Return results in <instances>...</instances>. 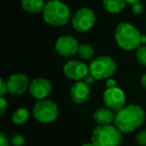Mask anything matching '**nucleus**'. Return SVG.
Returning <instances> with one entry per match:
<instances>
[{"label": "nucleus", "instance_id": "aec40b11", "mask_svg": "<svg viewBox=\"0 0 146 146\" xmlns=\"http://www.w3.org/2000/svg\"><path fill=\"white\" fill-rule=\"evenodd\" d=\"M136 142L139 146H146V129L142 130L137 134Z\"/></svg>", "mask_w": 146, "mask_h": 146}, {"label": "nucleus", "instance_id": "20e7f679", "mask_svg": "<svg viewBox=\"0 0 146 146\" xmlns=\"http://www.w3.org/2000/svg\"><path fill=\"white\" fill-rule=\"evenodd\" d=\"M91 141L95 146H121L123 135L115 125H98L92 132Z\"/></svg>", "mask_w": 146, "mask_h": 146}, {"label": "nucleus", "instance_id": "9b49d317", "mask_svg": "<svg viewBox=\"0 0 146 146\" xmlns=\"http://www.w3.org/2000/svg\"><path fill=\"white\" fill-rule=\"evenodd\" d=\"M29 89V80L26 75L16 73L7 80V92L11 95H21Z\"/></svg>", "mask_w": 146, "mask_h": 146}, {"label": "nucleus", "instance_id": "f8f14e48", "mask_svg": "<svg viewBox=\"0 0 146 146\" xmlns=\"http://www.w3.org/2000/svg\"><path fill=\"white\" fill-rule=\"evenodd\" d=\"M51 83L46 78H36L29 85V92L34 98L44 99L51 92Z\"/></svg>", "mask_w": 146, "mask_h": 146}, {"label": "nucleus", "instance_id": "f257e3e1", "mask_svg": "<svg viewBox=\"0 0 146 146\" xmlns=\"http://www.w3.org/2000/svg\"><path fill=\"white\" fill-rule=\"evenodd\" d=\"M145 113L141 106L130 104L116 112L114 125L122 133H130L135 131L143 124Z\"/></svg>", "mask_w": 146, "mask_h": 146}, {"label": "nucleus", "instance_id": "5701e85b", "mask_svg": "<svg viewBox=\"0 0 146 146\" xmlns=\"http://www.w3.org/2000/svg\"><path fill=\"white\" fill-rule=\"evenodd\" d=\"M7 109V101L5 100V98L3 96L0 97V110H1V115H4L5 111Z\"/></svg>", "mask_w": 146, "mask_h": 146}, {"label": "nucleus", "instance_id": "1a4fd4ad", "mask_svg": "<svg viewBox=\"0 0 146 146\" xmlns=\"http://www.w3.org/2000/svg\"><path fill=\"white\" fill-rule=\"evenodd\" d=\"M63 73L67 78L74 81L83 80L89 73V66L78 60H69L63 66Z\"/></svg>", "mask_w": 146, "mask_h": 146}, {"label": "nucleus", "instance_id": "9d476101", "mask_svg": "<svg viewBox=\"0 0 146 146\" xmlns=\"http://www.w3.org/2000/svg\"><path fill=\"white\" fill-rule=\"evenodd\" d=\"M77 40L72 36H61L56 40L55 50L62 57H71L78 52Z\"/></svg>", "mask_w": 146, "mask_h": 146}, {"label": "nucleus", "instance_id": "ddd939ff", "mask_svg": "<svg viewBox=\"0 0 146 146\" xmlns=\"http://www.w3.org/2000/svg\"><path fill=\"white\" fill-rule=\"evenodd\" d=\"M70 96L76 104H84L90 98L89 85L84 81H76L70 88Z\"/></svg>", "mask_w": 146, "mask_h": 146}, {"label": "nucleus", "instance_id": "f03ea898", "mask_svg": "<svg viewBox=\"0 0 146 146\" xmlns=\"http://www.w3.org/2000/svg\"><path fill=\"white\" fill-rule=\"evenodd\" d=\"M115 40L120 48L126 51L137 49L141 44V36L139 30L132 24L122 22L116 26Z\"/></svg>", "mask_w": 146, "mask_h": 146}, {"label": "nucleus", "instance_id": "4be33fe9", "mask_svg": "<svg viewBox=\"0 0 146 146\" xmlns=\"http://www.w3.org/2000/svg\"><path fill=\"white\" fill-rule=\"evenodd\" d=\"M143 9H144L143 4H142L140 1L139 2H135V3H133V4H131V10L134 14H140V13H142Z\"/></svg>", "mask_w": 146, "mask_h": 146}, {"label": "nucleus", "instance_id": "a878e982", "mask_svg": "<svg viewBox=\"0 0 146 146\" xmlns=\"http://www.w3.org/2000/svg\"><path fill=\"white\" fill-rule=\"evenodd\" d=\"M0 146H9V141L4 133H0Z\"/></svg>", "mask_w": 146, "mask_h": 146}, {"label": "nucleus", "instance_id": "f3484780", "mask_svg": "<svg viewBox=\"0 0 146 146\" xmlns=\"http://www.w3.org/2000/svg\"><path fill=\"white\" fill-rule=\"evenodd\" d=\"M29 119V112L25 108H18L12 115V121L16 125H22Z\"/></svg>", "mask_w": 146, "mask_h": 146}, {"label": "nucleus", "instance_id": "b1692460", "mask_svg": "<svg viewBox=\"0 0 146 146\" xmlns=\"http://www.w3.org/2000/svg\"><path fill=\"white\" fill-rule=\"evenodd\" d=\"M0 96H4L5 92H7V82H5L3 79L0 80Z\"/></svg>", "mask_w": 146, "mask_h": 146}, {"label": "nucleus", "instance_id": "4468645a", "mask_svg": "<svg viewBox=\"0 0 146 146\" xmlns=\"http://www.w3.org/2000/svg\"><path fill=\"white\" fill-rule=\"evenodd\" d=\"M115 114L107 107H101L95 110L93 113V120L98 125H108L114 122Z\"/></svg>", "mask_w": 146, "mask_h": 146}, {"label": "nucleus", "instance_id": "2eb2a0df", "mask_svg": "<svg viewBox=\"0 0 146 146\" xmlns=\"http://www.w3.org/2000/svg\"><path fill=\"white\" fill-rule=\"evenodd\" d=\"M21 6L25 12L36 14L43 11L45 7V1L44 0H22Z\"/></svg>", "mask_w": 146, "mask_h": 146}, {"label": "nucleus", "instance_id": "7ed1b4c3", "mask_svg": "<svg viewBox=\"0 0 146 146\" xmlns=\"http://www.w3.org/2000/svg\"><path fill=\"white\" fill-rule=\"evenodd\" d=\"M43 19L51 26H63L71 18L70 9L60 0H51L45 4L42 11Z\"/></svg>", "mask_w": 146, "mask_h": 146}, {"label": "nucleus", "instance_id": "a211bd4d", "mask_svg": "<svg viewBox=\"0 0 146 146\" xmlns=\"http://www.w3.org/2000/svg\"><path fill=\"white\" fill-rule=\"evenodd\" d=\"M77 53L82 59L88 60V59H91L94 56V49L88 43H82V44H79Z\"/></svg>", "mask_w": 146, "mask_h": 146}, {"label": "nucleus", "instance_id": "423d86ee", "mask_svg": "<svg viewBox=\"0 0 146 146\" xmlns=\"http://www.w3.org/2000/svg\"><path fill=\"white\" fill-rule=\"evenodd\" d=\"M58 107L51 100H39L33 107V115L35 119L41 123H51L58 117Z\"/></svg>", "mask_w": 146, "mask_h": 146}, {"label": "nucleus", "instance_id": "6e6552de", "mask_svg": "<svg viewBox=\"0 0 146 146\" xmlns=\"http://www.w3.org/2000/svg\"><path fill=\"white\" fill-rule=\"evenodd\" d=\"M103 102L106 107L109 108L110 110H112L113 112H118L123 107H125V94L117 86L106 88L103 93Z\"/></svg>", "mask_w": 146, "mask_h": 146}, {"label": "nucleus", "instance_id": "cd10ccee", "mask_svg": "<svg viewBox=\"0 0 146 146\" xmlns=\"http://www.w3.org/2000/svg\"><path fill=\"white\" fill-rule=\"evenodd\" d=\"M141 85L146 89V73L144 75H142V77H141Z\"/></svg>", "mask_w": 146, "mask_h": 146}, {"label": "nucleus", "instance_id": "7c9ffc66", "mask_svg": "<svg viewBox=\"0 0 146 146\" xmlns=\"http://www.w3.org/2000/svg\"><path fill=\"white\" fill-rule=\"evenodd\" d=\"M82 146H95V145H94V144L91 142V143H85V144H83Z\"/></svg>", "mask_w": 146, "mask_h": 146}, {"label": "nucleus", "instance_id": "39448f33", "mask_svg": "<svg viewBox=\"0 0 146 146\" xmlns=\"http://www.w3.org/2000/svg\"><path fill=\"white\" fill-rule=\"evenodd\" d=\"M116 71V63L109 56H98L89 64V72L95 79H108Z\"/></svg>", "mask_w": 146, "mask_h": 146}, {"label": "nucleus", "instance_id": "c756f323", "mask_svg": "<svg viewBox=\"0 0 146 146\" xmlns=\"http://www.w3.org/2000/svg\"><path fill=\"white\" fill-rule=\"evenodd\" d=\"M141 43H146V36H141Z\"/></svg>", "mask_w": 146, "mask_h": 146}, {"label": "nucleus", "instance_id": "393cba45", "mask_svg": "<svg viewBox=\"0 0 146 146\" xmlns=\"http://www.w3.org/2000/svg\"><path fill=\"white\" fill-rule=\"evenodd\" d=\"M94 79H95V78H94V76L92 75L91 73L89 72V73L87 74V75H86L85 77H84V79L82 80V81H84L86 84H88V85H91V84L93 83Z\"/></svg>", "mask_w": 146, "mask_h": 146}, {"label": "nucleus", "instance_id": "412c9836", "mask_svg": "<svg viewBox=\"0 0 146 146\" xmlns=\"http://www.w3.org/2000/svg\"><path fill=\"white\" fill-rule=\"evenodd\" d=\"M24 142V137L22 135H19V134H16V135L12 136V138H11V144L13 146H23Z\"/></svg>", "mask_w": 146, "mask_h": 146}, {"label": "nucleus", "instance_id": "dca6fc26", "mask_svg": "<svg viewBox=\"0 0 146 146\" xmlns=\"http://www.w3.org/2000/svg\"><path fill=\"white\" fill-rule=\"evenodd\" d=\"M103 6L106 11L112 14H117L123 11L126 6L125 0H103Z\"/></svg>", "mask_w": 146, "mask_h": 146}, {"label": "nucleus", "instance_id": "2f4dec72", "mask_svg": "<svg viewBox=\"0 0 146 146\" xmlns=\"http://www.w3.org/2000/svg\"><path fill=\"white\" fill-rule=\"evenodd\" d=\"M44 1H47V2H49V1H51V0H44Z\"/></svg>", "mask_w": 146, "mask_h": 146}, {"label": "nucleus", "instance_id": "0eeeda50", "mask_svg": "<svg viewBox=\"0 0 146 146\" xmlns=\"http://www.w3.org/2000/svg\"><path fill=\"white\" fill-rule=\"evenodd\" d=\"M96 17L89 8H81L72 17V26L78 32H86L95 24Z\"/></svg>", "mask_w": 146, "mask_h": 146}, {"label": "nucleus", "instance_id": "6ab92c4d", "mask_svg": "<svg viewBox=\"0 0 146 146\" xmlns=\"http://www.w3.org/2000/svg\"><path fill=\"white\" fill-rule=\"evenodd\" d=\"M135 57L139 64L146 66V46L145 45H140L135 52Z\"/></svg>", "mask_w": 146, "mask_h": 146}, {"label": "nucleus", "instance_id": "bb28decb", "mask_svg": "<svg viewBox=\"0 0 146 146\" xmlns=\"http://www.w3.org/2000/svg\"><path fill=\"white\" fill-rule=\"evenodd\" d=\"M112 87H116V81L114 79L108 78L107 81H106V88H112Z\"/></svg>", "mask_w": 146, "mask_h": 146}, {"label": "nucleus", "instance_id": "c85d7f7f", "mask_svg": "<svg viewBox=\"0 0 146 146\" xmlns=\"http://www.w3.org/2000/svg\"><path fill=\"white\" fill-rule=\"evenodd\" d=\"M125 1L128 4H133V3H135V2H139L140 0H125Z\"/></svg>", "mask_w": 146, "mask_h": 146}]
</instances>
